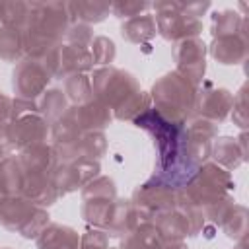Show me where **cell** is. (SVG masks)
Masks as SVG:
<instances>
[{"label":"cell","instance_id":"1","mask_svg":"<svg viewBox=\"0 0 249 249\" xmlns=\"http://www.w3.org/2000/svg\"><path fill=\"white\" fill-rule=\"evenodd\" d=\"M132 123L138 128L146 130L154 140L158 160L152 177L160 179L161 183L173 189H183L200 167L191 158L185 123L169 121L161 117L154 107H148Z\"/></svg>","mask_w":249,"mask_h":249},{"label":"cell","instance_id":"2","mask_svg":"<svg viewBox=\"0 0 249 249\" xmlns=\"http://www.w3.org/2000/svg\"><path fill=\"white\" fill-rule=\"evenodd\" d=\"M93 99L113 111V119L134 121L152 107L150 93L140 89L138 80L117 66H101L89 74Z\"/></svg>","mask_w":249,"mask_h":249},{"label":"cell","instance_id":"3","mask_svg":"<svg viewBox=\"0 0 249 249\" xmlns=\"http://www.w3.org/2000/svg\"><path fill=\"white\" fill-rule=\"evenodd\" d=\"M72 25L70 2H29L25 33V58L43 60L49 51L62 43Z\"/></svg>","mask_w":249,"mask_h":249},{"label":"cell","instance_id":"4","mask_svg":"<svg viewBox=\"0 0 249 249\" xmlns=\"http://www.w3.org/2000/svg\"><path fill=\"white\" fill-rule=\"evenodd\" d=\"M152 10L158 33L177 43L202 33V16L210 10V2H154Z\"/></svg>","mask_w":249,"mask_h":249},{"label":"cell","instance_id":"5","mask_svg":"<svg viewBox=\"0 0 249 249\" xmlns=\"http://www.w3.org/2000/svg\"><path fill=\"white\" fill-rule=\"evenodd\" d=\"M195 97L196 88L175 70L156 80L150 91L152 107L175 123H187L195 115Z\"/></svg>","mask_w":249,"mask_h":249},{"label":"cell","instance_id":"6","mask_svg":"<svg viewBox=\"0 0 249 249\" xmlns=\"http://www.w3.org/2000/svg\"><path fill=\"white\" fill-rule=\"evenodd\" d=\"M51 224L47 208L33 204L23 195L0 196V226L19 233L25 239H37Z\"/></svg>","mask_w":249,"mask_h":249},{"label":"cell","instance_id":"7","mask_svg":"<svg viewBox=\"0 0 249 249\" xmlns=\"http://www.w3.org/2000/svg\"><path fill=\"white\" fill-rule=\"evenodd\" d=\"M233 187L235 183L230 171L216 165L214 161H206L196 169V173L183 187V191L195 204H198L200 208H206L228 198Z\"/></svg>","mask_w":249,"mask_h":249},{"label":"cell","instance_id":"8","mask_svg":"<svg viewBox=\"0 0 249 249\" xmlns=\"http://www.w3.org/2000/svg\"><path fill=\"white\" fill-rule=\"evenodd\" d=\"M177 193H179V189H173L156 177H150L146 183L136 187V191L130 196V204H132L138 224L140 222L154 224L161 214L171 210L175 206Z\"/></svg>","mask_w":249,"mask_h":249},{"label":"cell","instance_id":"9","mask_svg":"<svg viewBox=\"0 0 249 249\" xmlns=\"http://www.w3.org/2000/svg\"><path fill=\"white\" fill-rule=\"evenodd\" d=\"M53 76L43 60L37 58H21L12 72V89L16 97L37 101L51 84Z\"/></svg>","mask_w":249,"mask_h":249},{"label":"cell","instance_id":"10","mask_svg":"<svg viewBox=\"0 0 249 249\" xmlns=\"http://www.w3.org/2000/svg\"><path fill=\"white\" fill-rule=\"evenodd\" d=\"M53 78H68L72 74H88L93 68L89 47H78L70 43H60L53 51H49L43 58Z\"/></svg>","mask_w":249,"mask_h":249},{"label":"cell","instance_id":"11","mask_svg":"<svg viewBox=\"0 0 249 249\" xmlns=\"http://www.w3.org/2000/svg\"><path fill=\"white\" fill-rule=\"evenodd\" d=\"M206 53H208V47L200 37L177 41L173 47L175 72L181 74L185 80H189L195 88H198L204 82Z\"/></svg>","mask_w":249,"mask_h":249},{"label":"cell","instance_id":"12","mask_svg":"<svg viewBox=\"0 0 249 249\" xmlns=\"http://www.w3.org/2000/svg\"><path fill=\"white\" fill-rule=\"evenodd\" d=\"M101 167L95 160H74V161H58L53 171V183L56 187L58 196L70 195L74 191H82L91 179L99 175Z\"/></svg>","mask_w":249,"mask_h":249},{"label":"cell","instance_id":"13","mask_svg":"<svg viewBox=\"0 0 249 249\" xmlns=\"http://www.w3.org/2000/svg\"><path fill=\"white\" fill-rule=\"evenodd\" d=\"M231 103H233V93L230 89L218 88L212 82H202L196 88L195 115L214 124H220L230 117Z\"/></svg>","mask_w":249,"mask_h":249},{"label":"cell","instance_id":"14","mask_svg":"<svg viewBox=\"0 0 249 249\" xmlns=\"http://www.w3.org/2000/svg\"><path fill=\"white\" fill-rule=\"evenodd\" d=\"M49 130H51V124L43 119L41 113H29L19 119H14V121H10V128H8L10 148L12 150L16 148L19 152L27 146L47 142Z\"/></svg>","mask_w":249,"mask_h":249},{"label":"cell","instance_id":"15","mask_svg":"<svg viewBox=\"0 0 249 249\" xmlns=\"http://www.w3.org/2000/svg\"><path fill=\"white\" fill-rule=\"evenodd\" d=\"M185 130H187V146H189L191 158L198 165L206 163L210 158L212 142L218 138V124L193 115L185 123Z\"/></svg>","mask_w":249,"mask_h":249},{"label":"cell","instance_id":"16","mask_svg":"<svg viewBox=\"0 0 249 249\" xmlns=\"http://www.w3.org/2000/svg\"><path fill=\"white\" fill-rule=\"evenodd\" d=\"M208 51H210V56L220 64H226V66L241 64L247 60V54H249L247 31L212 37V45L208 47Z\"/></svg>","mask_w":249,"mask_h":249},{"label":"cell","instance_id":"17","mask_svg":"<svg viewBox=\"0 0 249 249\" xmlns=\"http://www.w3.org/2000/svg\"><path fill=\"white\" fill-rule=\"evenodd\" d=\"M18 160L23 167L25 173H47L53 175L58 160H56V152L53 148L51 142H41V144H33L27 146L23 150H19Z\"/></svg>","mask_w":249,"mask_h":249},{"label":"cell","instance_id":"18","mask_svg":"<svg viewBox=\"0 0 249 249\" xmlns=\"http://www.w3.org/2000/svg\"><path fill=\"white\" fill-rule=\"evenodd\" d=\"M21 195L33 204L43 206V208L54 204L60 198L53 183V175H47V173H25Z\"/></svg>","mask_w":249,"mask_h":249},{"label":"cell","instance_id":"19","mask_svg":"<svg viewBox=\"0 0 249 249\" xmlns=\"http://www.w3.org/2000/svg\"><path fill=\"white\" fill-rule=\"evenodd\" d=\"M74 111H76L80 128L84 132H103L113 121V111L109 107H105L103 103H99L97 99L78 105V107H74Z\"/></svg>","mask_w":249,"mask_h":249},{"label":"cell","instance_id":"20","mask_svg":"<svg viewBox=\"0 0 249 249\" xmlns=\"http://www.w3.org/2000/svg\"><path fill=\"white\" fill-rule=\"evenodd\" d=\"M35 241L37 249H78L80 233L70 226L51 222Z\"/></svg>","mask_w":249,"mask_h":249},{"label":"cell","instance_id":"21","mask_svg":"<svg viewBox=\"0 0 249 249\" xmlns=\"http://www.w3.org/2000/svg\"><path fill=\"white\" fill-rule=\"evenodd\" d=\"M115 200H117V196L115 198H111V196H88V198H82V208H80L82 218L91 228L107 231L111 216H113Z\"/></svg>","mask_w":249,"mask_h":249},{"label":"cell","instance_id":"22","mask_svg":"<svg viewBox=\"0 0 249 249\" xmlns=\"http://www.w3.org/2000/svg\"><path fill=\"white\" fill-rule=\"evenodd\" d=\"M163 235L152 222H140L121 237V249H161Z\"/></svg>","mask_w":249,"mask_h":249},{"label":"cell","instance_id":"23","mask_svg":"<svg viewBox=\"0 0 249 249\" xmlns=\"http://www.w3.org/2000/svg\"><path fill=\"white\" fill-rule=\"evenodd\" d=\"M210 158L216 165L224 167L226 171H233L237 169L241 163L247 161V158L243 156L239 144L235 138L231 136H220L212 142V148H210Z\"/></svg>","mask_w":249,"mask_h":249},{"label":"cell","instance_id":"24","mask_svg":"<svg viewBox=\"0 0 249 249\" xmlns=\"http://www.w3.org/2000/svg\"><path fill=\"white\" fill-rule=\"evenodd\" d=\"M156 33H158V29H156V19L152 14H142V16L124 19L121 23L123 39L132 45H142V43L154 39Z\"/></svg>","mask_w":249,"mask_h":249},{"label":"cell","instance_id":"25","mask_svg":"<svg viewBox=\"0 0 249 249\" xmlns=\"http://www.w3.org/2000/svg\"><path fill=\"white\" fill-rule=\"evenodd\" d=\"M23 167L18 160V156H6L0 163V196H12L21 195L23 189Z\"/></svg>","mask_w":249,"mask_h":249},{"label":"cell","instance_id":"26","mask_svg":"<svg viewBox=\"0 0 249 249\" xmlns=\"http://www.w3.org/2000/svg\"><path fill=\"white\" fill-rule=\"evenodd\" d=\"M25 58V33L19 27L0 25V60L18 64Z\"/></svg>","mask_w":249,"mask_h":249},{"label":"cell","instance_id":"27","mask_svg":"<svg viewBox=\"0 0 249 249\" xmlns=\"http://www.w3.org/2000/svg\"><path fill=\"white\" fill-rule=\"evenodd\" d=\"M82 132H84V130L80 128V123H78V119H76V111H74V107L70 105V109L51 124L49 138L53 140V142H51L53 146H66V144L74 142Z\"/></svg>","mask_w":249,"mask_h":249},{"label":"cell","instance_id":"28","mask_svg":"<svg viewBox=\"0 0 249 249\" xmlns=\"http://www.w3.org/2000/svg\"><path fill=\"white\" fill-rule=\"evenodd\" d=\"M37 105H39V113L49 124H53L58 117H62L70 109V101L60 88H49L37 99Z\"/></svg>","mask_w":249,"mask_h":249},{"label":"cell","instance_id":"29","mask_svg":"<svg viewBox=\"0 0 249 249\" xmlns=\"http://www.w3.org/2000/svg\"><path fill=\"white\" fill-rule=\"evenodd\" d=\"M72 23L93 25L111 14V2H70Z\"/></svg>","mask_w":249,"mask_h":249},{"label":"cell","instance_id":"30","mask_svg":"<svg viewBox=\"0 0 249 249\" xmlns=\"http://www.w3.org/2000/svg\"><path fill=\"white\" fill-rule=\"evenodd\" d=\"M62 91L68 97L70 105H74V107L91 101L93 99V91H91L89 74H72V76L64 78V89Z\"/></svg>","mask_w":249,"mask_h":249},{"label":"cell","instance_id":"31","mask_svg":"<svg viewBox=\"0 0 249 249\" xmlns=\"http://www.w3.org/2000/svg\"><path fill=\"white\" fill-rule=\"evenodd\" d=\"M220 228H222V231H224L230 239H233V241L245 239V233H247V208L233 202V204L228 208L226 216L222 218Z\"/></svg>","mask_w":249,"mask_h":249},{"label":"cell","instance_id":"32","mask_svg":"<svg viewBox=\"0 0 249 249\" xmlns=\"http://www.w3.org/2000/svg\"><path fill=\"white\" fill-rule=\"evenodd\" d=\"M247 31V18L237 14L235 10H220L212 14V37Z\"/></svg>","mask_w":249,"mask_h":249},{"label":"cell","instance_id":"33","mask_svg":"<svg viewBox=\"0 0 249 249\" xmlns=\"http://www.w3.org/2000/svg\"><path fill=\"white\" fill-rule=\"evenodd\" d=\"M29 2H0V25L25 27Z\"/></svg>","mask_w":249,"mask_h":249},{"label":"cell","instance_id":"34","mask_svg":"<svg viewBox=\"0 0 249 249\" xmlns=\"http://www.w3.org/2000/svg\"><path fill=\"white\" fill-rule=\"evenodd\" d=\"M89 53H91V60H93V66H111V62L115 60V54H117V49H115V43L105 37V35H95L89 43Z\"/></svg>","mask_w":249,"mask_h":249},{"label":"cell","instance_id":"35","mask_svg":"<svg viewBox=\"0 0 249 249\" xmlns=\"http://www.w3.org/2000/svg\"><path fill=\"white\" fill-rule=\"evenodd\" d=\"M152 2H140V0H117L111 2V14L119 19H130L142 14H150Z\"/></svg>","mask_w":249,"mask_h":249},{"label":"cell","instance_id":"36","mask_svg":"<svg viewBox=\"0 0 249 249\" xmlns=\"http://www.w3.org/2000/svg\"><path fill=\"white\" fill-rule=\"evenodd\" d=\"M231 121L233 124H237L241 130H247V121H249V113H247V84H243L239 88V91L233 95V103H231Z\"/></svg>","mask_w":249,"mask_h":249},{"label":"cell","instance_id":"37","mask_svg":"<svg viewBox=\"0 0 249 249\" xmlns=\"http://www.w3.org/2000/svg\"><path fill=\"white\" fill-rule=\"evenodd\" d=\"M78 249H109V235L103 230L97 228H88L80 235Z\"/></svg>","mask_w":249,"mask_h":249},{"label":"cell","instance_id":"38","mask_svg":"<svg viewBox=\"0 0 249 249\" xmlns=\"http://www.w3.org/2000/svg\"><path fill=\"white\" fill-rule=\"evenodd\" d=\"M93 29L89 25H84V23H72L64 35V43H70V45H78V47H89L91 39H93Z\"/></svg>","mask_w":249,"mask_h":249},{"label":"cell","instance_id":"39","mask_svg":"<svg viewBox=\"0 0 249 249\" xmlns=\"http://www.w3.org/2000/svg\"><path fill=\"white\" fill-rule=\"evenodd\" d=\"M12 121V97L0 91V126L10 124Z\"/></svg>","mask_w":249,"mask_h":249},{"label":"cell","instance_id":"40","mask_svg":"<svg viewBox=\"0 0 249 249\" xmlns=\"http://www.w3.org/2000/svg\"><path fill=\"white\" fill-rule=\"evenodd\" d=\"M161 249H189L185 239H163Z\"/></svg>","mask_w":249,"mask_h":249},{"label":"cell","instance_id":"41","mask_svg":"<svg viewBox=\"0 0 249 249\" xmlns=\"http://www.w3.org/2000/svg\"><path fill=\"white\" fill-rule=\"evenodd\" d=\"M233 249H247V243H245V239H239V241H237V245H235Z\"/></svg>","mask_w":249,"mask_h":249},{"label":"cell","instance_id":"42","mask_svg":"<svg viewBox=\"0 0 249 249\" xmlns=\"http://www.w3.org/2000/svg\"><path fill=\"white\" fill-rule=\"evenodd\" d=\"M6 156H10V152H6V150H0V163H2V160H4Z\"/></svg>","mask_w":249,"mask_h":249},{"label":"cell","instance_id":"43","mask_svg":"<svg viewBox=\"0 0 249 249\" xmlns=\"http://www.w3.org/2000/svg\"><path fill=\"white\" fill-rule=\"evenodd\" d=\"M109 249H121V247H109Z\"/></svg>","mask_w":249,"mask_h":249},{"label":"cell","instance_id":"44","mask_svg":"<svg viewBox=\"0 0 249 249\" xmlns=\"http://www.w3.org/2000/svg\"><path fill=\"white\" fill-rule=\"evenodd\" d=\"M2 249H12V247H2Z\"/></svg>","mask_w":249,"mask_h":249}]
</instances>
